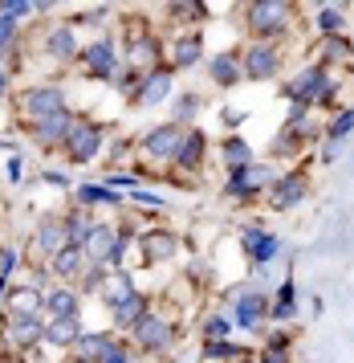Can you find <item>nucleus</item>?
<instances>
[{"label":"nucleus","instance_id":"f257e3e1","mask_svg":"<svg viewBox=\"0 0 354 363\" xmlns=\"http://www.w3.org/2000/svg\"><path fill=\"white\" fill-rule=\"evenodd\" d=\"M334 90H338V82L330 78V69L326 66H309L285 86V99H293L297 106H306L309 111V106H326V102L334 99Z\"/></svg>","mask_w":354,"mask_h":363},{"label":"nucleus","instance_id":"f704fd0d","mask_svg":"<svg viewBox=\"0 0 354 363\" xmlns=\"http://www.w3.org/2000/svg\"><path fill=\"white\" fill-rule=\"evenodd\" d=\"M342 25H346V17H342L338 4H322L318 9V29H322V37H338Z\"/></svg>","mask_w":354,"mask_h":363},{"label":"nucleus","instance_id":"412c9836","mask_svg":"<svg viewBox=\"0 0 354 363\" xmlns=\"http://www.w3.org/2000/svg\"><path fill=\"white\" fill-rule=\"evenodd\" d=\"M81 335V323L78 318H49L45 323V343L49 347H74Z\"/></svg>","mask_w":354,"mask_h":363},{"label":"nucleus","instance_id":"4be33fe9","mask_svg":"<svg viewBox=\"0 0 354 363\" xmlns=\"http://www.w3.org/2000/svg\"><path fill=\"white\" fill-rule=\"evenodd\" d=\"M49 269H53V278H78L81 269H86V253H81V249H74V245H65V249H57V253H53V265H49Z\"/></svg>","mask_w":354,"mask_h":363},{"label":"nucleus","instance_id":"1a4fd4ad","mask_svg":"<svg viewBox=\"0 0 354 363\" xmlns=\"http://www.w3.org/2000/svg\"><path fill=\"white\" fill-rule=\"evenodd\" d=\"M130 330H135V339H139V347H143V351H163V347L171 343V323H167L163 314L147 311Z\"/></svg>","mask_w":354,"mask_h":363},{"label":"nucleus","instance_id":"3c124183","mask_svg":"<svg viewBox=\"0 0 354 363\" xmlns=\"http://www.w3.org/2000/svg\"><path fill=\"white\" fill-rule=\"evenodd\" d=\"M41 180H45V184H53V188H69V176H65V172H45Z\"/></svg>","mask_w":354,"mask_h":363},{"label":"nucleus","instance_id":"f8f14e48","mask_svg":"<svg viewBox=\"0 0 354 363\" xmlns=\"http://www.w3.org/2000/svg\"><path fill=\"white\" fill-rule=\"evenodd\" d=\"M33 249H37V253H45V257H53L57 249H65L62 216H41V220H37V229H33Z\"/></svg>","mask_w":354,"mask_h":363},{"label":"nucleus","instance_id":"09e8293b","mask_svg":"<svg viewBox=\"0 0 354 363\" xmlns=\"http://www.w3.org/2000/svg\"><path fill=\"white\" fill-rule=\"evenodd\" d=\"M106 184H114V192H135V184L139 180H135V176H110Z\"/></svg>","mask_w":354,"mask_h":363},{"label":"nucleus","instance_id":"473e14b6","mask_svg":"<svg viewBox=\"0 0 354 363\" xmlns=\"http://www.w3.org/2000/svg\"><path fill=\"white\" fill-rule=\"evenodd\" d=\"M78 200H81V204H118L122 196H118L114 188H106V184H81Z\"/></svg>","mask_w":354,"mask_h":363},{"label":"nucleus","instance_id":"6e6552de","mask_svg":"<svg viewBox=\"0 0 354 363\" xmlns=\"http://www.w3.org/2000/svg\"><path fill=\"white\" fill-rule=\"evenodd\" d=\"M4 339H8V347H16V351L41 343V339H45V323H41V314H8Z\"/></svg>","mask_w":354,"mask_h":363},{"label":"nucleus","instance_id":"37998d69","mask_svg":"<svg viewBox=\"0 0 354 363\" xmlns=\"http://www.w3.org/2000/svg\"><path fill=\"white\" fill-rule=\"evenodd\" d=\"M208 339H228V330H232V318H224V314H216V318H208Z\"/></svg>","mask_w":354,"mask_h":363},{"label":"nucleus","instance_id":"9d476101","mask_svg":"<svg viewBox=\"0 0 354 363\" xmlns=\"http://www.w3.org/2000/svg\"><path fill=\"white\" fill-rule=\"evenodd\" d=\"M179 143H183V127L179 123H167V127H155V131L143 135V151L151 160H176Z\"/></svg>","mask_w":354,"mask_h":363},{"label":"nucleus","instance_id":"603ef678","mask_svg":"<svg viewBox=\"0 0 354 363\" xmlns=\"http://www.w3.org/2000/svg\"><path fill=\"white\" fill-rule=\"evenodd\" d=\"M4 90H8V74H4V69H0V94H4Z\"/></svg>","mask_w":354,"mask_h":363},{"label":"nucleus","instance_id":"f03ea898","mask_svg":"<svg viewBox=\"0 0 354 363\" xmlns=\"http://www.w3.org/2000/svg\"><path fill=\"white\" fill-rule=\"evenodd\" d=\"M290 17L293 9L285 0H261V4H249V29L257 41H273L277 33L290 29Z\"/></svg>","mask_w":354,"mask_h":363},{"label":"nucleus","instance_id":"0eeeda50","mask_svg":"<svg viewBox=\"0 0 354 363\" xmlns=\"http://www.w3.org/2000/svg\"><path fill=\"white\" fill-rule=\"evenodd\" d=\"M265 314H269V298H265V290H261V286H253V290H241V294H236L232 323H236L241 330H257Z\"/></svg>","mask_w":354,"mask_h":363},{"label":"nucleus","instance_id":"ddd939ff","mask_svg":"<svg viewBox=\"0 0 354 363\" xmlns=\"http://www.w3.org/2000/svg\"><path fill=\"white\" fill-rule=\"evenodd\" d=\"M244 249H249V257L265 269V265L277 257V249H281V241H277L273 233H265L261 225H253V229H244Z\"/></svg>","mask_w":354,"mask_h":363},{"label":"nucleus","instance_id":"2eb2a0df","mask_svg":"<svg viewBox=\"0 0 354 363\" xmlns=\"http://www.w3.org/2000/svg\"><path fill=\"white\" fill-rule=\"evenodd\" d=\"M81 57H86V69L94 78H114V69H118V57H114L110 41H94L90 50H81Z\"/></svg>","mask_w":354,"mask_h":363},{"label":"nucleus","instance_id":"7ed1b4c3","mask_svg":"<svg viewBox=\"0 0 354 363\" xmlns=\"http://www.w3.org/2000/svg\"><path fill=\"white\" fill-rule=\"evenodd\" d=\"M277 180V172L269 164H249L241 172H228V196L232 200H253L261 192H269Z\"/></svg>","mask_w":354,"mask_h":363},{"label":"nucleus","instance_id":"2f4dec72","mask_svg":"<svg viewBox=\"0 0 354 363\" xmlns=\"http://www.w3.org/2000/svg\"><path fill=\"white\" fill-rule=\"evenodd\" d=\"M200 57H204V41H200V37H179L176 41V66L179 69L195 66Z\"/></svg>","mask_w":354,"mask_h":363},{"label":"nucleus","instance_id":"bb28decb","mask_svg":"<svg viewBox=\"0 0 354 363\" xmlns=\"http://www.w3.org/2000/svg\"><path fill=\"white\" fill-rule=\"evenodd\" d=\"M143 262L147 265H155V262H167V257H176V237L171 233H151L143 241Z\"/></svg>","mask_w":354,"mask_h":363},{"label":"nucleus","instance_id":"a878e982","mask_svg":"<svg viewBox=\"0 0 354 363\" xmlns=\"http://www.w3.org/2000/svg\"><path fill=\"white\" fill-rule=\"evenodd\" d=\"M293 314H297V281H281L277 302L269 306V318H277V323H290Z\"/></svg>","mask_w":354,"mask_h":363},{"label":"nucleus","instance_id":"8fccbe9b","mask_svg":"<svg viewBox=\"0 0 354 363\" xmlns=\"http://www.w3.org/2000/svg\"><path fill=\"white\" fill-rule=\"evenodd\" d=\"M102 363H130V355H127V347H118V343H114L110 351H106V355H102Z\"/></svg>","mask_w":354,"mask_h":363},{"label":"nucleus","instance_id":"ea45409f","mask_svg":"<svg viewBox=\"0 0 354 363\" xmlns=\"http://www.w3.org/2000/svg\"><path fill=\"white\" fill-rule=\"evenodd\" d=\"M200 106H204V99H200V94H179V102H176V118H179V127H183V118L200 115Z\"/></svg>","mask_w":354,"mask_h":363},{"label":"nucleus","instance_id":"de8ad7c7","mask_svg":"<svg viewBox=\"0 0 354 363\" xmlns=\"http://www.w3.org/2000/svg\"><path fill=\"white\" fill-rule=\"evenodd\" d=\"M130 200H139V204H147V208H163V196H155V192H143V188H135V192H130Z\"/></svg>","mask_w":354,"mask_h":363},{"label":"nucleus","instance_id":"c85d7f7f","mask_svg":"<svg viewBox=\"0 0 354 363\" xmlns=\"http://www.w3.org/2000/svg\"><path fill=\"white\" fill-rule=\"evenodd\" d=\"M224 164H228V172H241V167L257 164V160H253V147H249L244 139H236V135H232V139L224 143Z\"/></svg>","mask_w":354,"mask_h":363},{"label":"nucleus","instance_id":"c756f323","mask_svg":"<svg viewBox=\"0 0 354 363\" xmlns=\"http://www.w3.org/2000/svg\"><path fill=\"white\" fill-rule=\"evenodd\" d=\"M62 225H65V245L81 249L86 245V233H90L94 220H86V213H69V216H62Z\"/></svg>","mask_w":354,"mask_h":363},{"label":"nucleus","instance_id":"a19ab883","mask_svg":"<svg viewBox=\"0 0 354 363\" xmlns=\"http://www.w3.org/2000/svg\"><path fill=\"white\" fill-rule=\"evenodd\" d=\"M155 53H159V45H155L151 37H139V41H130V57H135V62H155Z\"/></svg>","mask_w":354,"mask_h":363},{"label":"nucleus","instance_id":"49530a36","mask_svg":"<svg viewBox=\"0 0 354 363\" xmlns=\"http://www.w3.org/2000/svg\"><path fill=\"white\" fill-rule=\"evenodd\" d=\"M13 265H16V249H0V281H8Z\"/></svg>","mask_w":354,"mask_h":363},{"label":"nucleus","instance_id":"9b49d317","mask_svg":"<svg viewBox=\"0 0 354 363\" xmlns=\"http://www.w3.org/2000/svg\"><path fill=\"white\" fill-rule=\"evenodd\" d=\"M306 192H309V180L302 176V172H290V176L273 180V188H269V200H273V208L290 213V208H297V204L306 200Z\"/></svg>","mask_w":354,"mask_h":363},{"label":"nucleus","instance_id":"a211bd4d","mask_svg":"<svg viewBox=\"0 0 354 363\" xmlns=\"http://www.w3.org/2000/svg\"><path fill=\"white\" fill-rule=\"evenodd\" d=\"M204 147H208L204 131H183V143H179V151H176V164L183 167V172H195V167L204 164Z\"/></svg>","mask_w":354,"mask_h":363},{"label":"nucleus","instance_id":"f3484780","mask_svg":"<svg viewBox=\"0 0 354 363\" xmlns=\"http://www.w3.org/2000/svg\"><path fill=\"white\" fill-rule=\"evenodd\" d=\"M171 86H176V82H171V69H151V74L143 78L139 102H143V106H159V102L171 94Z\"/></svg>","mask_w":354,"mask_h":363},{"label":"nucleus","instance_id":"393cba45","mask_svg":"<svg viewBox=\"0 0 354 363\" xmlns=\"http://www.w3.org/2000/svg\"><path fill=\"white\" fill-rule=\"evenodd\" d=\"M110 314H114V327H135V323H139V318L147 314V298L135 290V294L122 298L118 306H110Z\"/></svg>","mask_w":354,"mask_h":363},{"label":"nucleus","instance_id":"c9c22d12","mask_svg":"<svg viewBox=\"0 0 354 363\" xmlns=\"http://www.w3.org/2000/svg\"><path fill=\"white\" fill-rule=\"evenodd\" d=\"M106 265H86L81 269V294H102V286H106Z\"/></svg>","mask_w":354,"mask_h":363},{"label":"nucleus","instance_id":"7c9ffc66","mask_svg":"<svg viewBox=\"0 0 354 363\" xmlns=\"http://www.w3.org/2000/svg\"><path fill=\"white\" fill-rule=\"evenodd\" d=\"M135 294V281H130V274H114V278H106V286H102V298H106V306H118L122 298Z\"/></svg>","mask_w":354,"mask_h":363},{"label":"nucleus","instance_id":"a18cd8bd","mask_svg":"<svg viewBox=\"0 0 354 363\" xmlns=\"http://www.w3.org/2000/svg\"><path fill=\"white\" fill-rule=\"evenodd\" d=\"M244 118H249V115H244V111H232V106H224V111H220V123H224L228 131H236Z\"/></svg>","mask_w":354,"mask_h":363},{"label":"nucleus","instance_id":"58836bf2","mask_svg":"<svg viewBox=\"0 0 354 363\" xmlns=\"http://www.w3.org/2000/svg\"><path fill=\"white\" fill-rule=\"evenodd\" d=\"M204 359H212V363H220V359H236V343H228V339H212L208 347H204Z\"/></svg>","mask_w":354,"mask_h":363},{"label":"nucleus","instance_id":"cd10ccee","mask_svg":"<svg viewBox=\"0 0 354 363\" xmlns=\"http://www.w3.org/2000/svg\"><path fill=\"white\" fill-rule=\"evenodd\" d=\"M45 306V298L37 294L33 286H16V290H8V314H37Z\"/></svg>","mask_w":354,"mask_h":363},{"label":"nucleus","instance_id":"b1692460","mask_svg":"<svg viewBox=\"0 0 354 363\" xmlns=\"http://www.w3.org/2000/svg\"><path fill=\"white\" fill-rule=\"evenodd\" d=\"M114 347L110 335H78V343H74V351H78L81 363H102V355Z\"/></svg>","mask_w":354,"mask_h":363},{"label":"nucleus","instance_id":"79ce46f5","mask_svg":"<svg viewBox=\"0 0 354 363\" xmlns=\"http://www.w3.org/2000/svg\"><path fill=\"white\" fill-rule=\"evenodd\" d=\"M33 13V4H25V0H4L0 4V17H8V21H21V17H29Z\"/></svg>","mask_w":354,"mask_h":363},{"label":"nucleus","instance_id":"20e7f679","mask_svg":"<svg viewBox=\"0 0 354 363\" xmlns=\"http://www.w3.org/2000/svg\"><path fill=\"white\" fill-rule=\"evenodd\" d=\"M277 69H281V50L273 41H253L241 53V74L253 82H269V78H277Z\"/></svg>","mask_w":354,"mask_h":363},{"label":"nucleus","instance_id":"dca6fc26","mask_svg":"<svg viewBox=\"0 0 354 363\" xmlns=\"http://www.w3.org/2000/svg\"><path fill=\"white\" fill-rule=\"evenodd\" d=\"M74 131V115L65 111V115H53V118H41V123H33V139L37 143H45V147H53V143H65V135Z\"/></svg>","mask_w":354,"mask_h":363},{"label":"nucleus","instance_id":"39448f33","mask_svg":"<svg viewBox=\"0 0 354 363\" xmlns=\"http://www.w3.org/2000/svg\"><path fill=\"white\" fill-rule=\"evenodd\" d=\"M62 147L69 151V164H90L102 151V127L98 123H74V131L65 135Z\"/></svg>","mask_w":354,"mask_h":363},{"label":"nucleus","instance_id":"c03bdc74","mask_svg":"<svg viewBox=\"0 0 354 363\" xmlns=\"http://www.w3.org/2000/svg\"><path fill=\"white\" fill-rule=\"evenodd\" d=\"M13 37H16V21H8V17H0V53L13 45Z\"/></svg>","mask_w":354,"mask_h":363},{"label":"nucleus","instance_id":"4468645a","mask_svg":"<svg viewBox=\"0 0 354 363\" xmlns=\"http://www.w3.org/2000/svg\"><path fill=\"white\" fill-rule=\"evenodd\" d=\"M114 237H118V233H114L110 225H90V233H86V245H81V253L90 257V265H106V262H110Z\"/></svg>","mask_w":354,"mask_h":363},{"label":"nucleus","instance_id":"423d86ee","mask_svg":"<svg viewBox=\"0 0 354 363\" xmlns=\"http://www.w3.org/2000/svg\"><path fill=\"white\" fill-rule=\"evenodd\" d=\"M25 115H29L33 123L65 115V90L62 86H33L29 94H25Z\"/></svg>","mask_w":354,"mask_h":363},{"label":"nucleus","instance_id":"864d4df0","mask_svg":"<svg viewBox=\"0 0 354 363\" xmlns=\"http://www.w3.org/2000/svg\"><path fill=\"white\" fill-rule=\"evenodd\" d=\"M4 290H8V281H0V298H4Z\"/></svg>","mask_w":354,"mask_h":363},{"label":"nucleus","instance_id":"aec40b11","mask_svg":"<svg viewBox=\"0 0 354 363\" xmlns=\"http://www.w3.org/2000/svg\"><path fill=\"white\" fill-rule=\"evenodd\" d=\"M45 311L53 314V318H78V311H81L78 290H65V286L49 290V294H45Z\"/></svg>","mask_w":354,"mask_h":363},{"label":"nucleus","instance_id":"72a5a7b5","mask_svg":"<svg viewBox=\"0 0 354 363\" xmlns=\"http://www.w3.org/2000/svg\"><path fill=\"white\" fill-rule=\"evenodd\" d=\"M322 62H350V53H354V45L346 41V37H322Z\"/></svg>","mask_w":354,"mask_h":363},{"label":"nucleus","instance_id":"6ab92c4d","mask_svg":"<svg viewBox=\"0 0 354 363\" xmlns=\"http://www.w3.org/2000/svg\"><path fill=\"white\" fill-rule=\"evenodd\" d=\"M208 69H212V82L216 86H236L244 78L241 74V53H216L208 62Z\"/></svg>","mask_w":354,"mask_h":363},{"label":"nucleus","instance_id":"e433bc0d","mask_svg":"<svg viewBox=\"0 0 354 363\" xmlns=\"http://www.w3.org/2000/svg\"><path fill=\"white\" fill-rule=\"evenodd\" d=\"M350 131H354V111H342V115L334 118L330 127H326V139H330V147H338V143H342V139H346Z\"/></svg>","mask_w":354,"mask_h":363},{"label":"nucleus","instance_id":"4c0bfd02","mask_svg":"<svg viewBox=\"0 0 354 363\" xmlns=\"http://www.w3.org/2000/svg\"><path fill=\"white\" fill-rule=\"evenodd\" d=\"M285 347H290V339H285V335H273L269 347L261 351V363H290V351H285Z\"/></svg>","mask_w":354,"mask_h":363},{"label":"nucleus","instance_id":"5701e85b","mask_svg":"<svg viewBox=\"0 0 354 363\" xmlns=\"http://www.w3.org/2000/svg\"><path fill=\"white\" fill-rule=\"evenodd\" d=\"M45 53H49V57H57V62H69V57L78 53L74 29H65V25H57V29H49V37H45Z\"/></svg>","mask_w":354,"mask_h":363}]
</instances>
